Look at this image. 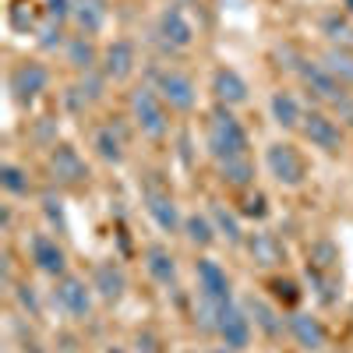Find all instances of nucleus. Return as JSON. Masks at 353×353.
<instances>
[{"mask_svg":"<svg viewBox=\"0 0 353 353\" xmlns=\"http://www.w3.org/2000/svg\"><path fill=\"white\" fill-rule=\"evenodd\" d=\"M205 145L209 152L216 156V163L223 159H237V156H248V131L241 128V121L230 113V106H216L212 117H209V131H205Z\"/></svg>","mask_w":353,"mask_h":353,"instance_id":"nucleus-1","label":"nucleus"},{"mask_svg":"<svg viewBox=\"0 0 353 353\" xmlns=\"http://www.w3.org/2000/svg\"><path fill=\"white\" fill-rule=\"evenodd\" d=\"M131 117L145 138H166L170 134V113L156 85H138L131 92Z\"/></svg>","mask_w":353,"mask_h":353,"instance_id":"nucleus-2","label":"nucleus"},{"mask_svg":"<svg viewBox=\"0 0 353 353\" xmlns=\"http://www.w3.org/2000/svg\"><path fill=\"white\" fill-rule=\"evenodd\" d=\"M265 170H269V176L276 184H283V188H301L304 173H307L301 152L293 149V145H286V141H276V145L265 149Z\"/></svg>","mask_w":353,"mask_h":353,"instance_id":"nucleus-3","label":"nucleus"},{"mask_svg":"<svg viewBox=\"0 0 353 353\" xmlns=\"http://www.w3.org/2000/svg\"><path fill=\"white\" fill-rule=\"evenodd\" d=\"M212 332L223 339V346H230V350H244V346H251V314H248V307H241V304H219L216 307V325H212Z\"/></svg>","mask_w":353,"mask_h":353,"instance_id":"nucleus-4","label":"nucleus"},{"mask_svg":"<svg viewBox=\"0 0 353 353\" xmlns=\"http://www.w3.org/2000/svg\"><path fill=\"white\" fill-rule=\"evenodd\" d=\"M194 279H198V293H201V301H205V304L219 307V304H230V301H233L230 276H226V269H223L219 261H212V258H198V265H194Z\"/></svg>","mask_w":353,"mask_h":353,"instance_id":"nucleus-5","label":"nucleus"},{"mask_svg":"<svg viewBox=\"0 0 353 353\" xmlns=\"http://www.w3.org/2000/svg\"><path fill=\"white\" fill-rule=\"evenodd\" d=\"M92 283H85L81 276H61L53 290V301L68 318H88L92 311Z\"/></svg>","mask_w":353,"mask_h":353,"instance_id":"nucleus-6","label":"nucleus"},{"mask_svg":"<svg viewBox=\"0 0 353 353\" xmlns=\"http://www.w3.org/2000/svg\"><path fill=\"white\" fill-rule=\"evenodd\" d=\"M301 134L314 145V149L329 152V156L343 152V128L332 121L329 113H321V110L304 113V121H301Z\"/></svg>","mask_w":353,"mask_h":353,"instance_id":"nucleus-7","label":"nucleus"},{"mask_svg":"<svg viewBox=\"0 0 353 353\" xmlns=\"http://www.w3.org/2000/svg\"><path fill=\"white\" fill-rule=\"evenodd\" d=\"M156 92H159L163 103H166L170 110H176V113H191L194 103H198V88H194V81H191L188 74H181V71H159V78H156Z\"/></svg>","mask_w":353,"mask_h":353,"instance_id":"nucleus-8","label":"nucleus"},{"mask_svg":"<svg viewBox=\"0 0 353 353\" xmlns=\"http://www.w3.org/2000/svg\"><path fill=\"white\" fill-rule=\"evenodd\" d=\"M46 85H50V71L43 68V64H36V61H21L14 71H11V78H8V88H11V96L18 99V103H32V99H39L43 92H46Z\"/></svg>","mask_w":353,"mask_h":353,"instance_id":"nucleus-9","label":"nucleus"},{"mask_svg":"<svg viewBox=\"0 0 353 353\" xmlns=\"http://www.w3.org/2000/svg\"><path fill=\"white\" fill-rule=\"evenodd\" d=\"M28 254H32V265L39 272L61 279L68 276V254L64 248L57 244V237H50V233H32V241H28Z\"/></svg>","mask_w":353,"mask_h":353,"instance_id":"nucleus-10","label":"nucleus"},{"mask_svg":"<svg viewBox=\"0 0 353 353\" xmlns=\"http://www.w3.org/2000/svg\"><path fill=\"white\" fill-rule=\"evenodd\" d=\"M297 74H301V81L311 88V92L321 99V103H339V99H346V85L339 81V78H332L329 71H325V64H314V61H301L297 64Z\"/></svg>","mask_w":353,"mask_h":353,"instance_id":"nucleus-11","label":"nucleus"},{"mask_svg":"<svg viewBox=\"0 0 353 353\" xmlns=\"http://www.w3.org/2000/svg\"><path fill=\"white\" fill-rule=\"evenodd\" d=\"M46 163H50L53 181H61V184H85L88 181V163L78 156V149H71V145H53Z\"/></svg>","mask_w":353,"mask_h":353,"instance_id":"nucleus-12","label":"nucleus"},{"mask_svg":"<svg viewBox=\"0 0 353 353\" xmlns=\"http://www.w3.org/2000/svg\"><path fill=\"white\" fill-rule=\"evenodd\" d=\"M103 78L106 81H128L134 64H138V57H134V43L128 39H113L106 50H103Z\"/></svg>","mask_w":353,"mask_h":353,"instance_id":"nucleus-13","label":"nucleus"},{"mask_svg":"<svg viewBox=\"0 0 353 353\" xmlns=\"http://www.w3.org/2000/svg\"><path fill=\"white\" fill-rule=\"evenodd\" d=\"M145 212H149V219H152L163 233H176V230L184 226L181 209H176L173 194H166V191H145Z\"/></svg>","mask_w":353,"mask_h":353,"instance_id":"nucleus-14","label":"nucleus"},{"mask_svg":"<svg viewBox=\"0 0 353 353\" xmlns=\"http://www.w3.org/2000/svg\"><path fill=\"white\" fill-rule=\"evenodd\" d=\"M286 332L293 336V343H297L301 350H307V353H318L321 346H325V329H321V321L314 314L293 311L286 318Z\"/></svg>","mask_w":353,"mask_h":353,"instance_id":"nucleus-15","label":"nucleus"},{"mask_svg":"<svg viewBox=\"0 0 353 353\" xmlns=\"http://www.w3.org/2000/svg\"><path fill=\"white\" fill-rule=\"evenodd\" d=\"M159 36H163L170 46H176V50H184V46L194 43V28H191L188 14L176 8V4L163 8V14H159Z\"/></svg>","mask_w":353,"mask_h":353,"instance_id":"nucleus-16","label":"nucleus"},{"mask_svg":"<svg viewBox=\"0 0 353 353\" xmlns=\"http://www.w3.org/2000/svg\"><path fill=\"white\" fill-rule=\"evenodd\" d=\"M92 290L99 293L103 301H121L124 297V290H128V276L121 265H113V261H99L96 269H92Z\"/></svg>","mask_w":353,"mask_h":353,"instance_id":"nucleus-17","label":"nucleus"},{"mask_svg":"<svg viewBox=\"0 0 353 353\" xmlns=\"http://www.w3.org/2000/svg\"><path fill=\"white\" fill-rule=\"evenodd\" d=\"M212 92H216V99H219L223 106H241V103H248L251 88H248V81L233 71V68H219V71L212 74Z\"/></svg>","mask_w":353,"mask_h":353,"instance_id":"nucleus-18","label":"nucleus"},{"mask_svg":"<svg viewBox=\"0 0 353 353\" xmlns=\"http://www.w3.org/2000/svg\"><path fill=\"white\" fill-rule=\"evenodd\" d=\"M145 272H149V279L152 283H159V286H173V279H176V258L170 254V248H163V244H149L145 248Z\"/></svg>","mask_w":353,"mask_h":353,"instance_id":"nucleus-19","label":"nucleus"},{"mask_svg":"<svg viewBox=\"0 0 353 353\" xmlns=\"http://www.w3.org/2000/svg\"><path fill=\"white\" fill-rule=\"evenodd\" d=\"M106 0H74V11H71V21L78 25L81 36H96L106 28Z\"/></svg>","mask_w":353,"mask_h":353,"instance_id":"nucleus-20","label":"nucleus"},{"mask_svg":"<svg viewBox=\"0 0 353 353\" xmlns=\"http://www.w3.org/2000/svg\"><path fill=\"white\" fill-rule=\"evenodd\" d=\"M64 61L74 68V71H96V64L103 61L99 57V50H96V43H92V36H71L68 43H64Z\"/></svg>","mask_w":353,"mask_h":353,"instance_id":"nucleus-21","label":"nucleus"},{"mask_svg":"<svg viewBox=\"0 0 353 353\" xmlns=\"http://www.w3.org/2000/svg\"><path fill=\"white\" fill-rule=\"evenodd\" d=\"M269 110H272V121L279 124V128H301V121H304V106H301V99L293 96V92H286V88H279V92H272V99H269Z\"/></svg>","mask_w":353,"mask_h":353,"instance_id":"nucleus-22","label":"nucleus"},{"mask_svg":"<svg viewBox=\"0 0 353 353\" xmlns=\"http://www.w3.org/2000/svg\"><path fill=\"white\" fill-rule=\"evenodd\" d=\"M244 307H248V314L254 318V325L269 336V339H276V336H283V314L269 304V301H261V297H248L244 301Z\"/></svg>","mask_w":353,"mask_h":353,"instance_id":"nucleus-23","label":"nucleus"},{"mask_svg":"<svg viewBox=\"0 0 353 353\" xmlns=\"http://www.w3.org/2000/svg\"><path fill=\"white\" fill-rule=\"evenodd\" d=\"M248 254L254 258V265L258 269H272V265H279V258H283V248H279V241L272 237V233H251L248 237Z\"/></svg>","mask_w":353,"mask_h":353,"instance_id":"nucleus-24","label":"nucleus"},{"mask_svg":"<svg viewBox=\"0 0 353 353\" xmlns=\"http://www.w3.org/2000/svg\"><path fill=\"white\" fill-rule=\"evenodd\" d=\"M209 216H212V223H216V233H219L226 244H233V248H241V244H244V230H241L237 212H230L223 201H212Z\"/></svg>","mask_w":353,"mask_h":353,"instance_id":"nucleus-25","label":"nucleus"},{"mask_svg":"<svg viewBox=\"0 0 353 353\" xmlns=\"http://www.w3.org/2000/svg\"><path fill=\"white\" fill-rule=\"evenodd\" d=\"M321 64L332 78H339L343 85H353V50L350 46H329L325 57H321Z\"/></svg>","mask_w":353,"mask_h":353,"instance_id":"nucleus-26","label":"nucleus"},{"mask_svg":"<svg viewBox=\"0 0 353 353\" xmlns=\"http://www.w3.org/2000/svg\"><path fill=\"white\" fill-rule=\"evenodd\" d=\"M184 237L194 244V248H212L216 244V223H212V216H184Z\"/></svg>","mask_w":353,"mask_h":353,"instance_id":"nucleus-27","label":"nucleus"},{"mask_svg":"<svg viewBox=\"0 0 353 353\" xmlns=\"http://www.w3.org/2000/svg\"><path fill=\"white\" fill-rule=\"evenodd\" d=\"M219 181L230 184V188H251L254 181V166L248 156H237V159H223L219 163Z\"/></svg>","mask_w":353,"mask_h":353,"instance_id":"nucleus-28","label":"nucleus"},{"mask_svg":"<svg viewBox=\"0 0 353 353\" xmlns=\"http://www.w3.org/2000/svg\"><path fill=\"white\" fill-rule=\"evenodd\" d=\"M92 149H96V156L106 159V163H124V141L117 138L113 128H99V131L92 134Z\"/></svg>","mask_w":353,"mask_h":353,"instance_id":"nucleus-29","label":"nucleus"},{"mask_svg":"<svg viewBox=\"0 0 353 353\" xmlns=\"http://www.w3.org/2000/svg\"><path fill=\"white\" fill-rule=\"evenodd\" d=\"M0 188H4L8 194H14V198H21V194H28V173L21 170V166H14V163H4L0 166Z\"/></svg>","mask_w":353,"mask_h":353,"instance_id":"nucleus-30","label":"nucleus"},{"mask_svg":"<svg viewBox=\"0 0 353 353\" xmlns=\"http://www.w3.org/2000/svg\"><path fill=\"white\" fill-rule=\"evenodd\" d=\"M321 32H325L336 46H350V43H353V28H350V21H346V18H339V14L321 18Z\"/></svg>","mask_w":353,"mask_h":353,"instance_id":"nucleus-31","label":"nucleus"},{"mask_svg":"<svg viewBox=\"0 0 353 353\" xmlns=\"http://www.w3.org/2000/svg\"><path fill=\"white\" fill-rule=\"evenodd\" d=\"M64 43H68V39H64L61 21H50V18H46L43 28H39V46H43V50H57V46H61V50H64Z\"/></svg>","mask_w":353,"mask_h":353,"instance_id":"nucleus-32","label":"nucleus"},{"mask_svg":"<svg viewBox=\"0 0 353 353\" xmlns=\"http://www.w3.org/2000/svg\"><path fill=\"white\" fill-rule=\"evenodd\" d=\"M71 11H74V0H46V18L50 21H68L71 18Z\"/></svg>","mask_w":353,"mask_h":353,"instance_id":"nucleus-33","label":"nucleus"},{"mask_svg":"<svg viewBox=\"0 0 353 353\" xmlns=\"http://www.w3.org/2000/svg\"><path fill=\"white\" fill-rule=\"evenodd\" d=\"M103 81H106V78H96L92 71H88V74H85V81L78 85V92H81V99H85V103H96V99L103 96V92H99V88H103Z\"/></svg>","mask_w":353,"mask_h":353,"instance_id":"nucleus-34","label":"nucleus"},{"mask_svg":"<svg viewBox=\"0 0 353 353\" xmlns=\"http://www.w3.org/2000/svg\"><path fill=\"white\" fill-rule=\"evenodd\" d=\"M43 212L50 216V223H57L64 230V209H61V198H43Z\"/></svg>","mask_w":353,"mask_h":353,"instance_id":"nucleus-35","label":"nucleus"},{"mask_svg":"<svg viewBox=\"0 0 353 353\" xmlns=\"http://www.w3.org/2000/svg\"><path fill=\"white\" fill-rule=\"evenodd\" d=\"M18 301H21V307H25V311H39V304H36V293H32V286H21V290H18Z\"/></svg>","mask_w":353,"mask_h":353,"instance_id":"nucleus-36","label":"nucleus"},{"mask_svg":"<svg viewBox=\"0 0 353 353\" xmlns=\"http://www.w3.org/2000/svg\"><path fill=\"white\" fill-rule=\"evenodd\" d=\"M244 212H248V216H258V219H261L265 212H269V209H265V198H261V194H251V198H248V209H244Z\"/></svg>","mask_w":353,"mask_h":353,"instance_id":"nucleus-37","label":"nucleus"},{"mask_svg":"<svg viewBox=\"0 0 353 353\" xmlns=\"http://www.w3.org/2000/svg\"><path fill=\"white\" fill-rule=\"evenodd\" d=\"M343 4H346V14L353 18V0H343Z\"/></svg>","mask_w":353,"mask_h":353,"instance_id":"nucleus-38","label":"nucleus"},{"mask_svg":"<svg viewBox=\"0 0 353 353\" xmlns=\"http://www.w3.org/2000/svg\"><path fill=\"white\" fill-rule=\"evenodd\" d=\"M212 353H237V350H230V346H219V350H212Z\"/></svg>","mask_w":353,"mask_h":353,"instance_id":"nucleus-39","label":"nucleus"},{"mask_svg":"<svg viewBox=\"0 0 353 353\" xmlns=\"http://www.w3.org/2000/svg\"><path fill=\"white\" fill-rule=\"evenodd\" d=\"M28 353H46V350H28Z\"/></svg>","mask_w":353,"mask_h":353,"instance_id":"nucleus-40","label":"nucleus"},{"mask_svg":"<svg viewBox=\"0 0 353 353\" xmlns=\"http://www.w3.org/2000/svg\"><path fill=\"white\" fill-rule=\"evenodd\" d=\"M106 353H121V350H106Z\"/></svg>","mask_w":353,"mask_h":353,"instance_id":"nucleus-41","label":"nucleus"}]
</instances>
